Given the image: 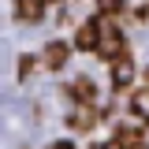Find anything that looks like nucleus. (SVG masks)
Returning a JSON list of instances; mask_svg holds the SVG:
<instances>
[{
    "label": "nucleus",
    "mask_w": 149,
    "mask_h": 149,
    "mask_svg": "<svg viewBox=\"0 0 149 149\" xmlns=\"http://www.w3.org/2000/svg\"><path fill=\"white\" fill-rule=\"evenodd\" d=\"M130 112H134V119H149V86L134 90V97H130Z\"/></svg>",
    "instance_id": "7"
},
{
    "label": "nucleus",
    "mask_w": 149,
    "mask_h": 149,
    "mask_svg": "<svg viewBox=\"0 0 149 149\" xmlns=\"http://www.w3.org/2000/svg\"><path fill=\"white\" fill-rule=\"evenodd\" d=\"M146 78H149V67H146Z\"/></svg>",
    "instance_id": "13"
},
{
    "label": "nucleus",
    "mask_w": 149,
    "mask_h": 149,
    "mask_svg": "<svg viewBox=\"0 0 149 149\" xmlns=\"http://www.w3.org/2000/svg\"><path fill=\"white\" fill-rule=\"evenodd\" d=\"M45 4H49V0H15V19L37 22V19L45 15Z\"/></svg>",
    "instance_id": "4"
},
{
    "label": "nucleus",
    "mask_w": 149,
    "mask_h": 149,
    "mask_svg": "<svg viewBox=\"0 0 149 149\" xmlns=\"http://www.w3.org/2000/svg\"><path fill=\"white\" fill-rule=\"evenodd\" d=\"M127 149H146V146H127Z\"/></svg>",
    "instance_id": "12"
},
{
    "label": "nucleus",
    "mask_w": 149,
    "mask_h": 149,
    "mask_svg": "<svg viewBox=\"0 0 149 149\" xmlns=\"http://www.w3.org/2000/svg\"><path fill=\"white\" fill-rule=\"evenodd\" d=\"M112 82L116 86H130L134 82V60H127V56L112 60Z\"/></svg>",
    "instance_id": "5"
},
{
    "label": "nucleus",
    "mask_w": 149,
    "mask_h": 149,
    "mask_svg": "<svg viewBox=\"0 0 149 149\" xmlns=\"http://www.w3.org/2000/svg\"><path fill=\"white\" fill-rule=\"evenodd\" d=\"M71 90H74V97H78L82 104H93V101H97V86H93L86 74H82V78H74V82H71Z\"/></svg>",
    "instance_id": "6"
},
{
    "label": "nucleus",
    "mask_w": 149,
    "mask_h": 149,
    "mask_svg": "<svg viewBox=\"0 0 149 149\" xmlns=\"http://www.w3.org/2000/svg\"><path fill=\"white\" fill-rule=\"evenodd\" d=\"M97 4H101V11H119L123 8V0H97Z\"/></svg>",
    "instance_id": "9"
},
{
    "label": "nucleus",
    "mask_w": 149,
    "mask_h": 149,
    "mask_svg": "<svg viewBox=\"0 0 149 149\" xmlns=\"http://www.w3.org/2000/svg\"><path fill=\"white\" fill-rule=\"evenodd\" d=\"M97 52L104 56V60H119L123 56V34L112 22H101V45H97Z\"/></svg>",
    "instance_id": "1"
},
{
    "label": "nucleus",
    "mask_w": 149,
    "mask_h": 149,
    "mask_svg": "<svg viewBox=\"0 0 149 149\" xmlns=\"http://www.w3.org/2000/svg\"><path fill=\"white\" fill-rule=\"evenodd\" d=\"M49 149H74L71 142H56V146H49Z\"/></svg>",
    "instance_id": "11"
},
{
    "label": "nucleus",
    "mask_w": 149,
    "mask_h": 149,
    "mask_svg": "<svg viewBox=\"0 0 149 149\" xmlns=\"http://www.w3.org/2000/svg\"><path fill=\"white\" fill-rule=\"evenodd\" d=\"M97 149H127V146H123V138H116V142H104V146H97Z\"/></svg>",
    "instance_id": "10"
},
{
    "label": "nucleus",
    "mask_w": 149,
    "mask_h": 149,
    "mask_svg": "<svg viewBox=\"0 0 149 149\" xmlns=\"http://www.w3.org/2000/svg\"><path fill=\"white\" fill-rule=\"evenodd\" d=\"M67 56H71V45H67V41H49V45H45V67L60 71V67L67 63Z\"/></svg>",
    "instance_id": "3"
},
{
    "label": "nucleus",
    "mask_w": 149,
    "mask_h": 149,
    "mask_svg": "<svg viewBox=\"0 0 149 149\" xmlns=\"http://www.w3.org/2000/svg\"><path fill=\"white\" fill-rule=\"evenodd\" d=\"M67 123H71V127H78V130H90L93 123H97V112H93V108H78Z\"/></svg>",
    "instance_id": "8"
},
{
    "label": "nucleus",
    "mask_w": 149,
    "mask_h": 149,
    "mask_svg": "<svg viewBox=\"0 0 149 149\" xmlns=\"http://www.w3.org/2000/svg\"><path fill=\"white\" fill-rule=\"evenodd\" d=\"M97 45H101V19H86V22L78 26V34H74V49L97 52Z\"/></svg>",
    "instance_id": "2"
}]
</instances>
